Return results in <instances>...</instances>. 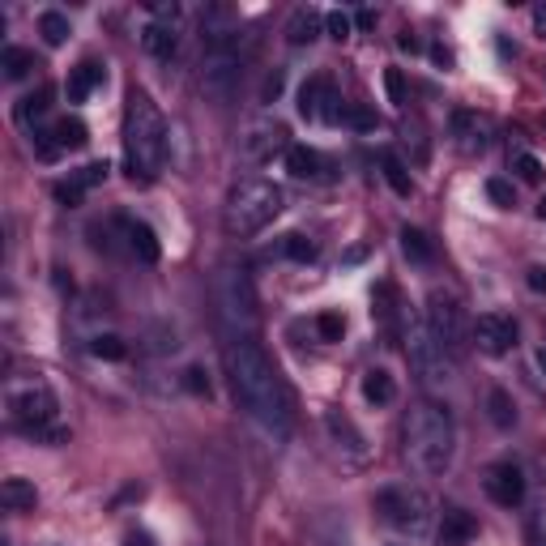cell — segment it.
Listing matches in <instances>:
<instances>
[{
    "label": "cell",
    "mask_w": 546,
    "mask_h": 546,
    "mask_svg": "<svg viewBox=\"0 0 546 546\" xmlns=\"http://www.w3.org/2000/svg\"><path fill=\"white\" fill-rule=\"evenodd\" d=\"M227 371H230V388H235V402L252 423L269 431L273 440L290 436V393H286L282 376L273 371L269 354L256 337H227Z\"/></svg>",
    "instance_id": "6da1fadb"
},
{
    "label": "cell",
    "mask_w": 546,
    "mask_h": 546,
    "mask_svg": "<svg viewBox=\"0 0 546 546\" xmlns=\"http://www.w3.org/2000/svg\"><path fill=\"white\" fill-rule=\"evenodd\" d=\"M402 440H405V461H410V470H419L423 478H440L444 470L453 465V453H457L453 414H448L440 402H414L405 410Z\"/></svg>",
    "instance_id": "7a4b0ae2"
},
{
    "label": "cell",
    "mask_w": 546,
    "mask_h": 546,
    "mask_svg": "<svg viewBox=\"0 0 546 546\" xmlns=\"http://www.w3.org/2000/svg\"><path fill=\"white\" fill-rule=\"evenodd\" d=\"M162 159H167V124H162L154 99L145 90H133L128 107H124V167H128V179L150 184L162 171Z\"/></svg>",
    "instance_id": "3957f363"
},
{
    "label": "cell",
    "mask_w": 546,
    "mask_h": 546,
    "mask_svg": "<svg viewBox=\"0 0 546 546\" xmlns=\"http://www.w3.org/2000/svg\"><path fill=\"white\" fill-rule=\"evenodd\" d=\"M282 213V188L269 184V179H239L227 196V210H222V222H227L230 235H256L264 230L273 218Z\"/></svg>",
    "instance_id": "277c9868"
},
{
    "label": "cell",
    "mask_w": 546,
    "mask_h": 546,
    "mask_svg": "<svg viewBox=\"0 0 546 546\" xmlns=\"http://www.w3.org/2000/svg\"><path fill=\"white\" fill-rule=\"evenodd\" d=\"M405 359H410V371L419 376L423 388H444L457 380V359L436 342L427 320H410L405 325Z\"/></svg>",
    "instance_id": "5b68a950"
},
{
    "label": "cell",
    "mask_w": 546,
    "mask_h": 546,
    "mask_svg": "<svg viewBox=\"0 0 546 546\" xmlns=\"http://www.w3.org/2000/svg\"><path fill=\"white\" fill-rule=\"evenodd\" d=\"M376 512H380V521L388 529H397L405 538H423L431 521H436V504H431V495L419 491V487H385V491L376 495Z\"/></svg>",
    "instance_id": "8992f818"
},
{
    "label": "cell",
    "mask_w": 546,
    "mask_h": 546,
    "mask_svg": "<svg viewBox=\"0 0 546 546\" xmlns=\"http://www.w3.org/2000/svg\"><path fill=\"white\" fill-rule=\"evenodd\" d=\"M218 316L227 337H256V295L244 269H222L218 273Z\"/></svg>",
    "instance_id": "52a82bcc"
},
{
    "label": "cell",
    "mask_w": 546,
    "mask_h": 546,
    "mask_svg": "<svg viewBox=\"0 0 546 546\" xmlns=\"http://www.w3.org/2000/svg\"><path fill=\"white\" fill-rule=\"evenodd\" d=\"M56 393L43 380H30V385H18L9 388V419L30 431V436H43L48 427H56Z\"/></svg>",
    "instance_id": "ba28073f"
},
{
    "label": "cell",
    "mask_w": 546,
    "mask_h": 546,
    "mask_svg": "<svg viewBox=\"0 0 546 546\" xmlns=\"http://www.w3.org/2000/svg\"><path fill=\"white\" fill-rule=\"evenodd\" d=\"M427 329L436 334L444 351L457 359L465 351V342H470V325L461 316V308L453 295H444V290H431V299H427Z\"/></svg>",
    "instance_id": "9c48e42d"
},
{
    "label": "cell",
    "mask_w": 546,
    "mask_h": 546,
    "mask_svg": "<svg viewBox=\"0 0 546 546\" xmlns=\"http://www.w3.org/2000/svg\"><path fill=\"white\" fill-rule=\"evenodd\" d=\"M239 73H244V56H239L235 43L230 48H210L205 60H201V90L218 103H227L235 86H239Z\"/></svg>",
    "instance_id": "30bf717a"
},
{
    "label": "cell",
    "mask_w": 546,
    "mask_h": 546,
    "mask_svg": "<svg viewBox=\"0 0 546 546\" xmlns=\"http://www.w3.org/2000/svg\"><path fill=\"white\" fill-rule=\"evenodd\" d=\"M470 342H474L482 354L504 359V354L516 346V325H512V316H504V312H482V316L474 320V329H470Z\"/></svg>",
    "instance_id": "8fae6325"
},
{
    "label": "cell",
    "mask_w": 546,
    "mask_h": 546,
    "mask_svg": "<svg viewBox=\"0 0 546 546\" xmlns=\"http://www.w3.org/2000/svg\"><path fill=\"white\" fill-rule=\"evenodd\" d=\"M482 491L491 495L499 508H516L525 499V474H521V465L495 461L491 470H487V478H482Z\"/></svg>",
    "instance_id": "7c38bea8"
},
{
    "label": "cell",
    "mask_w": 546,
    "mask_h": 546,
    "mask_svg": "<svg viewBox=\"0 0 546 546\" xmlns=\"http://www.w3.org/2000/svg\"><path fill=\"white\" fill-rule=\"evenodd\" d=\"M286 145V128L278 120H261L247 128L244 137V154L247 159H273V150H282Z\"/></svg>",
    "instance_id": "4fadbf2b"
},
{
    "label": "cell",
    "mask_w": 546,
    "mask_h": 546,
    "mask_svg": "<svg viewBox=\"0 0 546 546\" xmlns=\"http://www.w3.org/2000/svg\"><path fill=\"white\" fill-rule=\"evenodd\" d=\"M453 142L465 154H482L487 150V120L474 111H453Z\"/></svg>",
    "instance_id": "5bb4252c"
},
{
    "label": "cell",
    "mask_w": 546,
    "mask_h": 546,
    "mask_svg": "<svg viewBox=\"0 0 546 546\" xmlns=\"http://www.w3.org/2000/svg\"><path fill=\"white\" fill-rule=\"evenodd\" d=\"M142 48L154 60H171L176 56V48H179V35H176V22H145L142 26Z\"/></svg>",
    "instance_id": "9a60e30c"
},
{
    "label": "cell",
    "mask_w": 546,
    "mask_h": 546,
    "mask_svg": "<svg viewBox=\"0 0 546 546\" xmlns=\"http://www.w3.org/2000/svg\"><path fill=\"white\" fill-rule=\"evenodd\" d=\"M325 427H329V436L337 440V448H346L351 457H363V453H368V440H363V431L351 423V414L329 410V414H325Z\"/></svg>",
    "instance_id": "2e32d148"
},
{
    "label": "cell",
    "mask_w": 546,
    "mask_h": 546,
    "mask_svg": "<svg viewBox=\"0 0 546 546\" xmlns=\"http://www.w3.org/2000/svg\"><path fill=\"white\" fill-rule=\"evenodd\" d=\"M320 26H325L320 9H312V4H299V9L290 13V22H286V43H295V48H303V43H316Z\"/></svg>",
    "instance_id": "e0dca14e"
},
{
    "label": "cell",
    "mask_w": 546,
    "mask_h": 546,
    "mask_svg": "<svg viewBox=\"0 0 546 546\" xmlns=\"http://www.w3.org/2000/svg\"><path fill=\"white\" fill-rule=\"evenodd\" d=\"M0 504H4V512H30L39 504V491L30 478H4L0 482Z\"/></svg>",
    "instance_id": "ac0fdd59"
},
{
    "label": "cell",
    "mask_w": 546,
    "mask_h": 546,
    "mask_svg": "<svg viewBox=\"0 0 546 546\" xmlns=\"http://www.w3.org/2000/svg\"><path fill=\"white\" fill-rule=\"evenodd\" d=\"M478 533V521L470 516L465 508H444V525H440V538L444 546H461V542H470Z\"/></svg>",
    "instance_id": "d6986e66"
},
{
    "label": "cell",
    "mask_w": 546,
    "mask_h": 546,
    "mask_svg": "<svg viewBox=\"0 0 546 546\" xmlns=\"http://www.w3.org/2000/svg\"><path fill=\"white\" fill-rule=\"evenodd\" d=\"M124 235H128V252L137 256L142 264H154L159 261V239H154V230L145 227V222H124Z\"/></svg>",
    "instance_id": "ffe728a7"
},
{
    "label": "cell",
    "mask_w": 546,
    "mask_h": 546,
    "mask_svg": "<svg viewBox=\"0 0 546 546\" xmlns=\"http://www.w3.org/2000/svg\"><path fill=\"white\" fill-rule=\"evenodd\" d=\"M103 82V69L94 65V60H86V65H77V69L69 73V86H65V94H69V103H86L90 90Z\"/></svg>",
    "instance_id": "44dd1931"
},
{
    "label": "cell",
    "mask_w": 546,
    "mask_h": 546,
    "mask_svg": "<svg viewBox=\"0 0 546 546\" xmlns=\"http://www.w3.org/2000/svg\"><path fill=\"white\" fill-rule=\"evenodd\" d=\"M363 397H368L371 405H388L393 397H397V385H393V376H388L385 368L363 371Z\"/></svg>",
    "instance_id": "7402d4cb"
},
{
    "label": "cell",
    "mask_w": 546,
    "mask_h": 546,
    "mask_svg": "<svg viewBox=\"0 0 546 546\" xmlns=\"http://www.w3.org/2000/svg\"><path fill=\"white\" fill-rule=\"evenodd\" d=\"M0 69H4L9 82H22V77H30V73L39 69V60H35V52H26V48H4V52H0Z\"/></svg>",
    "instance_id": "603a6c76"
},
{
    "label": "cell",
    "mask_w": 546,
    "mask_h": 546,
    "mask_svg": "<svg viewBox=\"0 0 546 546\" xmlns=\"http://www.w3.org/2000/svg\"><path fill=\"white\" fill-rule=\"evenodd\" d=\"M286 171L295 179H316L320 176V154L308 150V145H290L286 150Z\"/></svg>",
    "instance_id": "cb8c5ba5"
},
{
    "label": "cell",
    "mask_w": 546,
    "mask_h": 546,
    "mask_svg": "<svg viewBox=\"0 0 546 546\" xmlns=\"http://www.w3.org/2000/svg\"><path fill=\"white\" fill-rule=\"evenodd\" d=\"M48 107H52V90H48V86H39L35 94H26V99H22L13 116H18L22 128H30L35 120H43V116H48Z\"/></svg>",
    "instance_id": "d4e9b609"
},
{
    "label": "cell",
    "mask_w": 546,
    "mask_h": 546,
    "mask_svg": "<svg viewBox=\"0 0 546 546\" xmlns=\"http://www.w3.org/2000/svg\"><path fill=\"white\" fill-rule=\"evenodd\" d=\"M39 35H43V43L48 48H60V43H69L73 26L65 13H56V9H48V13H39Z\"/></svg>",
    "instance_id": "484cf974"
},
{
    "label": "cell",
    "mask_w": 546,
    "mask_h": 546,
    "mask_svg": "<svg viewBox=\"0 0 546 546\" xmlns=\"http://www.w3.org/2000/svg\"><path fill=\"white\" fill-rule=\"evenodd\" d=\"M487 419H491L499 431H508V427L516 423V405H512V397L504 388H491V393H487Z\"/></svg>",
    "instance_id": "4316f807"
},
{
    "label": "cell",
    "mask_w": 546,
    "mask_h": 546,
    "mask_svg": "<svg viewBox=\"0 0 546 546\" xmlns=\"http://www.w3.org/2000/svg\"><path fill=\"white\" fill-rule=\"evenodd\" d=\"M52 137H56V145H60V150H82V145L90 142L86 124L77 120V116H65V120H56Z\"/></svg>",
    "instance_id": "83f0119b"
},
{
    "label": "cell",
    "mask_w": 546,
    "mask_h": 546,
    "mask_svg": "<svg viewBox=\"0 0 546 546\" xmlns=\"http://www.w3.org/2000/svg\"><path fill=\"white\" fill-rule=\"evenodd\" d=\"M380 171H385L388 188L397 196H410L414 193V184H410V171H405V162L397 159V154H380Z\"/></svg>",
    "instance_id": "f1b7e54d"
},
{
    "label": "cell",
    "mask_w": 546,
    "mask_h": 546,
    "mask_svg": "<svg viewBox=\"0 0 546 546\" xmlns=\"http://www.w3.org/2000/svg\"><path fill=\"white\" fill-rule=\"evenodd\" d=\"M325 90H329V82H320V77L303 82V90H299V116H303V120H320V107H325Z\"/></svg>",
    "instance_id": "f546056e"
},
{
    "label": "cell",
    "mask_w": 546,
    "mask_h": 546,
    "mask_svg": "<svg viewBox=\"0 0 546 546\" xmlns=\"http://www.w3.org/2000/svg\"><path fill=\"white\" fill-rule=\"evenodd\" d=\"M402 252L414 264H427L431 256H436V252H431V239H427L419 227H402Z\"/></svg>",
    "instance_id": "4dcf8cb0"
},
{
    "label": "cell",
    "mask_w": 546,
    "mask_h": 546,
    "mask_svg": "<svg viewBox=\"0 0 546 546\" xmlns=\"http://www.w3.org/2000/svg\"><path fill=\"white\" fill-rule=\"evenodd\" d=\"M90 354H94V359H107V363H120L124 354H128V346H124V337H116V334H99V337H90Z\"/></svg>",
    "instance_id": "1f68e13d"
},
{
    "label": "cell",
    "mask_w": 546,
    "mask_h": 546,
    "mask_svg": "<svg viewBox=\"0 0 546 546\" xmlns=\"http://www.w3.org/2000/svg\"><path fill=\"white\" fill-rule=\"evenodd\" d=\"M282 252L290 256V261H299V264L316 261V244H312L308 235H299V230H290V235H282Z\"/></svg>",
    "instance_id": "d6a6232c"
},
{
    "label": "cell",
    "mask_w": 546,
    "mask_h": 546,
    "mask_svg": "<svg viewBox=\"0 0 546 546\" xmlns=\"http://www.w3.org/2000/svg\"><path fill=\"white\" fill-rule=\"evenodd\" d=\"M316 334H320V342H342V334H346L342 312H320V316H316Z\"/></svg>",
    "instance_id": "836d02e7"
},
{
    "label": "cell",
    "mask_w": 546,
    "mask_h": 546,
    "mask_svg": "<svg viewBox=\"0 0 546 546\" xmlns=\"http://www.w3.org/2000/svg\"><path fill=\"white\" fill-rule=\"evenodd\" d=\"M487 196H491L499 210H512V205H516V188H512L508 179H499V176L487 179Z\"/></svg>",
    "instance_id": "e575fe53"
},
{
    "label": "cell",
    "mask_w": 546,
    "mask_h": 546,
    "mask_svg": "<svg viewBox=\"0 0 546 546\" xmlns=\"http://www.w3.org/2000/svg\"><path fill=\"white\" fill-rule=\"evenodd\" d=\"M385 90H388V103H393V107H405V103H410V90H405L402 69H385Z\"/></svg>",
    "instance_id": "d590c367"
},
{
    "label": "cell",
    "mask_w": 546,
    "mask_h": 546,
    "mask_svg": "<svg viewBox=\"0 0 546 546\" xmlns=\"http://www.w3.org/2000/svg\"><path fill=\"white\" fill-rule=\"evenodd\" d=\"M512 171L525 179V184H542V171H546V167L533 159V154H516V159H512Z\"/></svg>",
    "instance_id": "8d00e7d4"
},
{
    "label": "cell",
    "mask_w": 546,
    "mask_h": 546,
    "mask_svg": "<svg viewBox=\"0 0 546 546\" xmlns=\"http://www.w3.org/2000/svg\"><path fill=\"white\" fill-rule=\"evenodd\" d=\"M325 30H329V39H337V43H342V39H351L354 18H351V13H342V9H334V13L325 18Z\"/></svg>",
    "instance_id": "74e56055"
},
{
    "label": "cell",
    "mask_w": 546,
    "mask_h": 546,
    "mask_svg": "<svg viewBox=\"0 0 546 546\" xmlns=\"http://www.w3.org/2000/svg\"><path fill=\"white\" fill-rule=\"evenodd\" d=\"M52 193H56V201H60V205H82V196H86V188L77 184V176H69V179H60V184H56Z\"/></svg>",
    "instance_id": "f35d334b"
},
{
    "label": "cell",
    "mask_w": 546,
    "mask_h": 546,
    "mask_svg": "<svg viewBox=\"0 0 546 546\" xmlns=\"http://www.w3.org/2000/svg\"><path fill=\"white\" fill-rule=\"evenodd\" d=\"M184 388L196 393V397H210V376H205L201 368H188V371H184Z\"/></svg>",
    "instance_id": "ab89813d"
},
{
    "label": "cell",
    "mask_w": 546,
    "mask_h": 546,
    "mask_svg": "<svg viewBox=\"0 0 546 546\" xmlns=\"http://www.w3.org/2000/svg\"><path fill=\"white\" fill-rule=\"evenodd\" d=\"M107 171H111L107 162H90V167L77 171V184H82V188H94V184H103V179H107Z\"/></svg>",
    "instance_id": "60d3db41"
},
{
    "label": "cell",
    "mask_w": 546,
    "mask_h": 546,
    "mask_svg": "<svg viewBox=\"0 0 546 546\" xmlns=\"http://www.w3.org/2000/svg\"><path fill=\"white\" fill-rule=\"evenodd\" d=\"M346 124H354V128H376V111H368V107H346Z\"/></svg>",
    "instance_id": "b9f144b4"
},
{
    "label": "cell",
    "mask_w": 546,
    "mask_h": 546,
    "mask_svg": "<svg viewBox=\"0 0 546 546\" xmlns=\"http://www.w3.org/2000/svg\"><path fill=\"white\" fill-rule=\"evenodd\" d=\"M525 282H529V290H533V295H546V264H533Z\"/></svg>",
    "instance_id": "7bdbcfd3"
},
{
    "label": "cell",
    "mask_w": 546,
    "mask_h": 546,
    "mask_svg": "<svg viewBox=\"0 0 546 546\" xmlns=\"http://www.w3.org/2000/svg\"><path fill=\"white\" fill-rule=\"evenodd\" d=\"M278 94H282V69H278V73H269V82H264L261 99H264V103H273V99H278Z\"/></svg>",
    "instance_id": "ee69618b"
},
{
    "label": "cell",
    "mask_w": 546,
    "mask_h": 546,
    "mask_svg": "<svg viewBox=\"0 0 546 546\" xmlns=\"http://www.w3.org/2000/svg\"><path fill=\"white\" fill-rule=\"evenodd\" d=\"M397 48H402V52H410V56H414V52H423V43H419V39L410 35V30H402V35H397Z\"/></svg>",
    "instance_id": "f6af8a7d"
},
{
    "label": "cell",
    "mask_w": 546,
    "mask_h": 546,
    "mask_svg": "<svg viewBox=\"0 0 546 546\" xmlns=\"http://www.w3.org/2000/svg\"><path fill=\"white\" fill-rule=\"evenodd\" d=\"M124 546H159V542H154V538H150L145 529H133V533L124 538Z\"/></svg>",
    "instance_id": "bcb514c9"
},
{
    "label": "cell",
    "mask_w": 546,
    "mask_h": 546,
    "mask_svg": "<svg viewBox=\"0 0 546 546\" xmlns=\"http://www.w3.org/2000/svg\"><path fill=\"white\" fill-rule=\"evenodd\" d=\"M533 30L546 39V4H538V9H533Z\"/></svg>",
    "instance_id": "7dc6e473"
},
{
    "label": "cell",
    "mask_w": 546,
    "mask_h": 546,
    "mask_svg": "<svg viewBox=\"0 0 546 546\" xmlns=\"http://www.w3.org/2000/svg\"><path fill=\"white\" fill-rule=\"evenodd\" d=\"M538 218L546 222V193H542V201H538Z\"/></svg>",
    "instance_id": "c3c4849f"
},
{
    "label": "cell",
    "mask_w": 546,
    "mask_h": 546,
    "mask_svg": "<svg viewBox=\"0 0 546 546\" xmlns=\"http://www.w3.org/2000/svg\"><path fill=\"white\" fill-rule=\"evenodd\" d=\"M538 368L546 371V346H542V351H538Z\"/></svg>",
    "instance_id": "681fc988"
}]
</instances>
